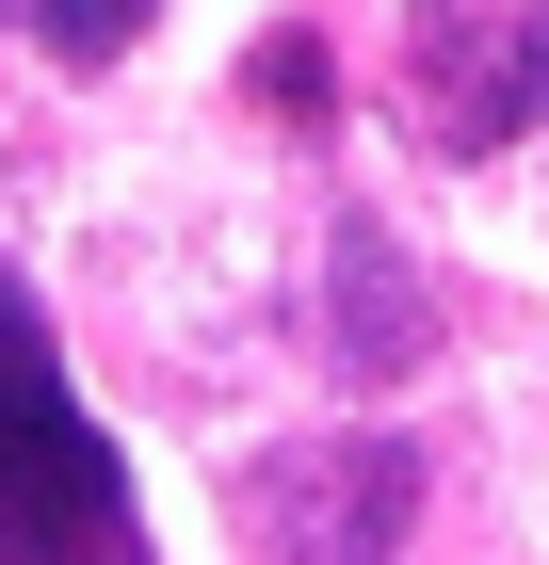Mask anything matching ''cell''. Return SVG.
Here are the masks:
<instances>
[{
	"label": "cell",
	"instance_id": "cell-6",
	"mask_svg": "<svg viewBox=\"0 0 549 565\" xmlns=\"http://www.w3.org/2000/svg\"><path fill=\"white\" fill-rule=\"evenodd\" d=\"M258 97H292V114H307V97H324V49H307V33H275V49H258Z\"/></svg>",
	"mask_w": 549,
	"mask_h": 565
},
{
	"label": "cell",
	"instance_id": "cell-3",
	"mask_svg": "<svg viewBox=\"0 0 549 565\" xmlns=\"http://www.w3.org/2000/svg\"><path fill=\"white\" fill-rule=\"evenodd\" d=\"M421 114L453 162H502L549 114V0H485V17H436L421 33Z\"/></svg>",
	"mask_w": 549,
	"mask_h": 565
},
{
	"label": "cell",
	"instance_id": "cell-4",
	"mask_svg": "<svg viewBox=\"0 0 549 565\" xmlns=\"http://www.w3.org/2000/svg\"><path fill=\"white\" fill-rule=\"evenodd\" d=\"M421 355H436L421 259H404L372 211H339V243H324V372H339V388H404Z\"/></svg>",
	"mask_w": 549,
	"mask_h": 565
},
{
	"label": "cell",
	"instance_id": "cell-1",
	"mask_svg": "<svg viewBox=\"0 0 549 565\" xmlns=\"http://www.w3.org/2000/svg\"><path fill=\"white\" fill-rule=\"evenodd\" d=\"M0 565H129V469L65 388L49 307L0 275Z\"/></svg>",
	"mask_w": 549,
	"mask_h": 565
},
{
	"label": "cell",
	"instance_id": "cell-5",
	"mask_svg": "<svg viewBox=\"0 0 549 565\" xmlns=\"http://www.w3.org/2000/svg\"><path fill=\"white\" fill-rule=\"evenodd\" d=\"M129 33H146V0H33L49 65H129Z\"/></svg>",
	"mask_w": 549,
	"mask_h": 565
},
{
	"label": "cell",
	"instance_id": "cell-2",
	"mask_svg": "<svg viewBox=\"0 0 549 565\" xmlns=\"http://www.w3.org/2000/svg\"><path fill=\"white\" fill-rule=\"evenodd\" d=\"M243 533H258V565H404V533H421V436L339 420V436L258 452Z\"/></svg>",
	"mask_w": 549,
	"mask_h": 565
}]
</instances>
